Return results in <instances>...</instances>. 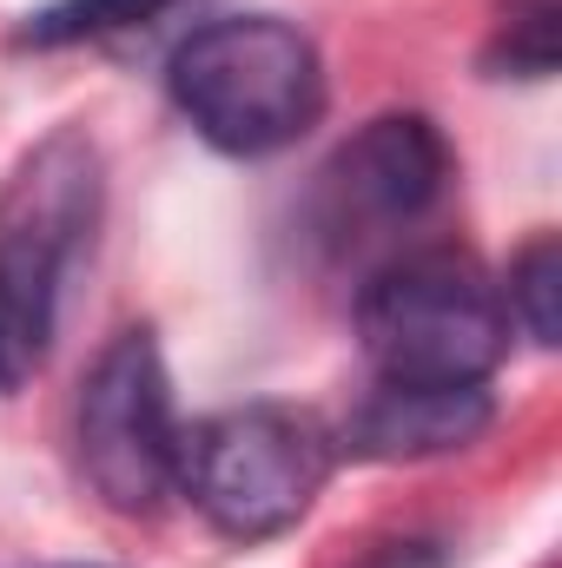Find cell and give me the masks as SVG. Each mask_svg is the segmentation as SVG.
<instances>
[{
    "label": "cell",
    "mask_w": 562,
    "mask_h": 568,
    "mask_svg": "<svg viewBox=\"0 0 562 568\" xmlns=\"http://www.w3.org/2000/svg\"><path fill=\"white\" fill-rule=\"evenodd\" d=\"M165 87L192 133L232 159L284 152L324 120V60L279 13H232L185 33Z\"/></svg>",
    "instance_id": "cell-1"
},
{
    "label": "cell",
    "mask_w": 562,
    "mask_h": 568,
    "mask_svg": "<svg viewBox=\"0 0 562 568\" xmlns=\"http://www.w3.org/2000/svg\"><path fill=\"white\" fill-rule=\"evenodd\" d=\"M100 219V152L53 133L0 192V390H20L53 344L60 278Z\"/></svg>",
    "instance_id": "cell-2"
},
{
    "label": "cell",
    "mask_w": 562,
    "mask_h": 568,
    "mask_svg": "<svg viewBox=\"0 0 562 568\" xmlns=\"http://www.w3.org/2000/svg\"><path fill=\"white\" fill-rule=\"evenodd\" d=\"M358 337L384 384H490L510 351L503 284L450 245L391 258L358 297Z\"/></svg>",
    "instance_id": "cell-3"
},
{
    "label": "cell",
    "mask_w": 562,
    "mask_h": 568,
    "mask_svg": "<svg viewBox=\"0 0 562 568\" xmlns=\"http://www.w3.org/2000/svg\"><path fill=\"white\" fill-rule=\"evenodd\" d=\"M338 436L291 410V404H245L185 429L179 449V496L232 542H272L304 523L318 489L331 483Z\"/></svg>",
    "instance_id": "cell-4"
},
{
    "label": "cell",
    "mask_w": 562,
    "mask_h": 568,
    "mask_svg": "<svg viewBox=\"0 0 562 568\" xmlns=\"http://www.w3.org/2000/svg\"><path fill=\"white\" fill-rule=\"evenodd\" d=\"M73 443H80V469L107 509L152 516V509H165V496H179L185 429L172 410V377H165L152 331H120L93 357V371L80 384V410H73Z\"/></svg>",
    "instance_id": "cell-5"
},
{
    "label": "cell",
    "mask_w": 562,
    "mask_h": 568,
    "mask_svg": "<svg viewBox=\"0 0 562 568\" xmlns=\"http://www.w3.org/2000/svg\"><path fill=\"white\" fill-rule=\"evenodd\" d=\"M450 185V145L423 113H384L344 145L324 172V199L338 205V225H398L418 219Z\"/></svg>",
    "instance_id": "cell-6"
},
{
    "label": "cell",
    "mask_w": 562,
    "mask_h": 568,
    "mask_svg": "<svg viewBox=\"0 0 562 568\" xmlns=\"http://www.w3.org/2000/svg\"><path fill=\"white\" fill-rule=\"evenodd\" d=\"M496 417L483 384H378L351 424L338 436V449L364 456V463H423V456H450L463 443H476Z\"/></svg>",
    "instance_id": "cell-7"
},
{
    "label": "cell",
    "mask_w": 562,
    "mask_h": 568,
    "mask_svg": "<svg viewBox=\"0 0 562 568\" xmlns=\"http://www.w3.org/2000/svg\"><path fill=\"white\" fill-rule=\"evenodd\" d=\"M172 0H53L40 13H27V27L13 33L20 47H73V40H100V33H127L152 13H165Z\"/></svg>",
    "instance_id": "cell-8"
},
{
    "label": "cell",
    "mask_w": 562,
    "mask_h": 568,
    "mask_svg": "<svg viewBox=\"0 0 562 568\" xmlns=\"http://www.w3.org/2000/svg\"><path fill=\"white\" fill-rule=\"evenodd\" d=\"M556 47H562L556 0H510L503 20H496L490 67L496 73H516V80H550L556 73Z\"/></svg>",
    "instance_id": "cell-9"
},
{
    "label": "cell",
    "mask_w": 562,
    "mask_h": 568,
    "mask_svg": "<svg viewBox=\"0 0 562 568\" xmlns=\"http://www.w3.org/2000/svg\"><path fill=\"white\" fill-rule=\"evenodd\" d=\"M556 291H562V245L556 239H530L510 265V297L503 311L536 337V344H556Z\"/></svg>",
    "instance_id": "cell-10"
}]
</instances>
